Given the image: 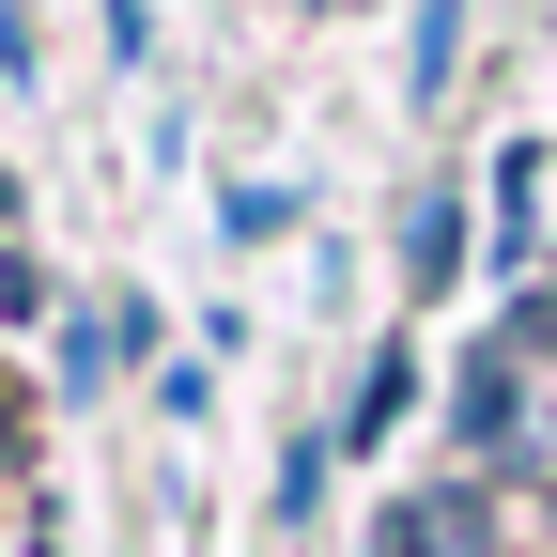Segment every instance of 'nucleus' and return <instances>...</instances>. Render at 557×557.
I'll list each match as a JSON object with an SVG mask.
<instances>
[{
  "mask_svg": "<svg viewBox=\"0 0 557 557\" xmlns=\"http://www.w3.org/2000/svg\"><path fill=\"white\" fill-rule=\"evenodd\" d=\"M403 263H418V295H449V263H465V201H418V233H403Z\"/></svg>",
  "mask_w": 557,
  "mask_h": 557,
  "instance_id": "39448f33",
  "label": "nucleus"
},
{
  "mask_svg": "<svg viewBox=\"0 0 557 557\" xmlns=\"http://www.w3.org/2000/svg\"><path fill=\"white\" fill-rule=\"evenodd\" d=\"M32 62H47L32 47V0H0V78H32Z\"/></svg>",
  "mask_w": 557,
  "mask_h": 557,
  "instance_id": "6e6552de",
  "label": "nucleus"
},
{
  "mask_svg": "<svg viewBox=\"0 0 557 557\" xmlns=\"http://www.w3.org/2000/svg\"><path fill=\"white\" fill-rule=\"evenodd\" d=\"M403 403H418V357H403V341H372V372H357V403H341V434H325V449H387V434H403Z\"/></svg>",
  "mask_w": 557,
  "mask_h": 557,
  "instance_id": "20e7f679",
  "label": "nucleus"
},
{
  "mask_svg": "<svg viewBox=\"0 0 557 557\" xmlns=\"http://www.w3.org/2000/svg\"><path fill=\"white\" fill-rule=\"evenodd\" d=\"M449 62H465V0H434V16H418V94H449Z\"/></svg>",
  "mask_w": 557,
  "mask_h": 557,
  "instance_id": "0eeeda50",
  "label": "nucleus"
},
{
  "mask_svg": "<svg viewBox=\"0 0 557 557\" xmlns=\"http://www.w3.org/2000/svg\"><path fill=\"white\" fill-rule=\"evenodd\" d=\"M449 449H465V480H542V465H557L542 387H527V357H511V341H480V357L449 372Z\"/></svg>",
  "mask_w": 557,
  "mask_h": 557,
  "instance_id": "f257e3e1",
  "label": "nucleus"
},
{
  "mask_svg": "<svg viewBox=\"0 0 557 557\" xmlns=\"http://www.w3.org/2000/svg\"><path fill=\"white\" fill-rule=\"evenodd\" d=\"M527 496H542V542H557V465H542V480H527Z\"/></svg>",
  "mask_w": 557,
  "mask_h": 557,
  "instance_id": "1a4fd4ad",
  "label": "nucleus"
},
{
  "mask_svg": "<svg viewBox=\"0 0 557 557\" xmlns=\"http://www.w3.org/2000/svg\"><path fill=\"white\" fill-rule=\"evenodd\" d=\"M0 233H16V171H0Z\"/></svg>",
  "mask_w": 557,
  "mask_h": 557,
  "instance_id": "9b49d317",
  "label": "nucleus"
},
{
  "mask_svg": "<svg viewBox=\"0 0 557 557\" xmlns=\"http://www.w3.org/2000/svg\"><path fill=\"white\" fill-rule=\"evenodd\" d=\"M218 233H233V248H278V233H295V186H233Z\"/></svg>",
  "mask_w": 557,
  "mask_h": 557,
  "instance_id": "423d86ee",
  "label": "nucleus"
},
{
  "mask_svg": "<svg viewBox=\"0 0 557 557\" xmlns=\"http://www.w3.org/2000/svg\"><path fill=\"white\" fill-rule=\"evenodd\" d=\"M16 557H62V527H47V511H32V542H16Z\"/></svg>",
  "mask_w": 557,
  "mask_h": 557,
  "instance_id": "9d476101",
  "label": "nucleus"
},
{
  "mask_svg": "<svg viewBox=\"0 0 557 557\" xmlns=\"http://www.w3.org/2000/svg\"><path fill=\"white\" fill-rule=\"evenodd\" d=\"M480 527H496V480H434L372 511V557H480Z\"/></svg>",
  "mask_w": 557,
  "mask_h": 557,
  "instance_id": "f03ea898",
  "label": "nucleus"
},
{
  "mask_svg": "<svg viewBox=\"0 0 557 557\" xmlns=\"http://www.w3.org/2000/svg\"><path fill=\"white\" fill-rule=\"evenodd\" d=\"M139 357H156V310H78V325H62V387H109V372H139Z\"/></svg>",
  "mask_w": 557,
  "mask_h": 557,
  "instance_id": "7ed1b4c3",
  "label": "nucleus"
}]
</instances>
